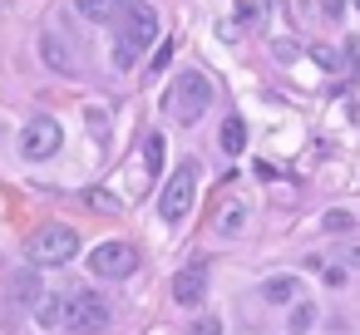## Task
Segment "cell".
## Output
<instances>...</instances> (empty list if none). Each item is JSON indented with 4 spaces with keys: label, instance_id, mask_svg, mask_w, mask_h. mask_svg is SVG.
Segmentation results:
<instances>
[{
    "label": "cell",
    "instance_id": "cell-1",
    "mask_svg": "<svg viewBox=\"0 0 360 335\" xmlns=\"http://www.w3.org/2000/svg\"><path fill=\"white\" fill-rule=\"evenodd\" d=\"M153 45H158V15L143 6V0H124V11H119V40H114V70L129 74Z\"/></svg>",
    "mask_w": 360,
    "mask_h": 335
},
{
    "label": "cell",
    "instance_id": "cell-2",
    "mask_svg": "<svg viewBox=\"0 0 360 335\" xmlns=\"http://www.w3.org/2000/svg\"><path fill=\"white\" fill-rule=\"evenodd\" d=\"M207 104H212V79H207L202 70H183V74L168 84V94H163V114L178 119L183 129H193V124L207 114Z\"/></svg>",
    "mask_w": 360,
    "mask_h": 335
},
{
    "label": "cell",
    "instance_id": "cell-3",
    "mask_svg": "<svg viewBox=\"0 0 360 335\" xmlns=\"http://www.w3.org/2000/svg\"><path fill=\"white\" fill-rule=\"evenodd\" d=\"M193 197H198V163L183 158V163L173 168V178L163 183V192H158V217H163L168 227H178V222L193 212Z\"/></svg>",
    "mask_w": 360,
    "mask_h": 335
},
{
    "label": "cell",
    "instance_id": "cell-4",
    "mask_svg": "<svg viewBox=\"0 0 360 335\" xmlns=\"http://www.w3.org/2000/svg\"><path fill=\"white\" fill-rule=\"evenodd\" d=\"M25 251H30L35 266H65V261L79 256V232L65 227V222H45V227L25 242Z\"/></svg>",
    "mask_w": 360,
    "mask_h": 335
},
{
    "label": "cell",
    "instance_id": "cell-5",
    "mask_svg": "<svg viewBox=\"0 0 360 335\" xmlns=\"http://www.w3.org/2000/svg\"><path fill=\"white\" fill-rule=\"evenodd\" d=\"M65 325H70L75 335H99V330L109 325V301H104L99 291L70 296V301H65Z\"/></svg>",
    "mask_w": 360,
    "mask_h": 335
},
{
    "label": "cell",
    "instance_id": "cell-6",
    "mask_svg": "<svg viewBox=\"0 0 360 335\" xmlns=\"http://www.w3.org/2000/svg\"><path fill=\"white\" fill-rule=\"evenodd\" d=\"M89 271L94 276H109V281H124V276L139 271V251L129 242H104V247L89 251Z\"/></svg>",
    "mask_w": 360,
    "mask_h": 335
},
{
    "label": "cell",
    "instance_id": "cell-7",
    "mask_svg": "<svg viewBox=\"0 0 360 335\" xmlns=\"http://www.w3.org/2000/svg\"><path fill=\"white\" fill-rule=\"evenodd\" d=\"M60 143H65V129H60L55 119H30V124H25V133H20V153H25L30 163L55 158V153H60Z\"/></svg>",
    "mask_w": 360,
    "mask_h": 335
},
{
    "label": "cell",
    "instance_id": "cell-8",
    "mask_svg": "<svg viewBox=\"0 0 360 335\" xmlns=\"http://www.w3.org/2000/svg\"><path fill=\"white\" fill-rule=\"evenodd\" d=\"M40 60H45L55 74H65V79L79 74V60H75V50H70V40H65L60 30H45V35H40Z\"/></svg>",
    "mask_w": 360,
    "mask_h": 335
},
{
    "label": "cell",
    "instance_id": "cell-9",
    "mask_svg": "<svg viewBox=\"0 0 360 335\" xmlns=\"http://www.w3.org/2000/svg\"><path fill=\"white\" fill-rule=\"evenodd\" d=\"M207 296V266H183L173 276V301L178 306H198Z\"/></svg>",
    "mask_w": 360,
    "mask_h": 335
},
{
    "label": "cell",
    "instance_id": "cell-10",
    "mask_svg": "<svg viewBox=\"0 0 360 335\" xmlns=\"http://www.w3.org/2000/svg\"><path fill=\"white\" fill-rule=\"evenodd\" d=\"M301 296V281L296 276H266L262 281V301H271V306H291Z\"/></svg>",
    "mask_w": 360,
    "mask_h": 335
},
{
    "label": "cell",
    "instance_id": "cell-11",
    "mask_svg": "<svg viewBox=\"0 0 360 335\" xmlns=\"http://www.w3.org/2000/svg\"><path fill=\"white\" fill-rule=\"evenodd\" d=\"M75 11H79L89 25H109V20H119L124 0H75Z\"/></svg>",
    "mask_w": 360,
    "mask_h": 335
},
{
    "label": "cell",
    "instance_id": "cell-12",
    "mask_svg": "<svg viewBox=\"0 0 360 335\" xmlns=\"http://www.w3.org/2000/svg\"><path fill=\"white\" fill-rule=\"evenodd\" d=\"M35 325L40 330H65V296H40L35 301Z\"/></svg>",
    "mask_w": 360,
    "mask_h": 335
},
{
    "label": "cell",
    "instance_id": "cell-13",
    "mask_svg": "<svg viewBox=\"0 0 360 335\" xmlns=\"http://www.w3.org/2000/svg\"><path fill=\"white\" fill-rule=\"evenodd\" d=\"M247 227V197H232L222 212H217V237H237Z\"/></svg>",
    "mask_w": 360,
    "mask_h": 335
},
{
    "label": "cell",
    "instance_id": "cell-14",
    "mask_svg": "<svg viewBox=\"0 0 360 335\" xmlns=\"http://www.w3.org/2000/svg\"><path fill=\"white\" fill-rule=\"evenodd\" d=\"M286 330H291V335H306V330H316V306L296 296V301H291V315H286Z\"/></svg>",
    "mask_w": 360,
    "mask_h": 335
},
{
    "label": "cell",
    "instance_id": "cell-15",
    "mask_svg": "<svg viewBox=\"0 0 360 335\" xmlns=\"http://www.w3.org/2000/svg\"><path fill=\"white\" fill-rule=\"evenodd\" d=\"M11 296H15L20 306H35V301L45 296V291H40V276H35V271H20V276L11 281Z\"/></svg>",
    "mask_w": 360,
    "mask_h": 335
},
{
    "label": "cell",
    "instance_id": "cell-16",
    "mask_svg": "<svg viewBox=\"0 0 360 335\" xmlns=\"http://www.w3.org/2000/svg\"><path fill=\"white\" fill-rule=\"evenodd\" d=\"M143 173H148V183L163 173V133H148L143 138Z\"/></svg>",
    "mask_w": 360,
    "mask_h": 335
},
{
    "label": "cell",
    "instance_id": "cell-17",
    "mask_svg": "<svg viewBox=\"0 0 360 335\" xmlns=\"http://www.w3.org/2000/svg\"><path fill=\"white\" fill-rule=\"evenodd\" d=\"M247 148V124L242 119H227L222 124V153H242Z\"/></svg>",
    "mask_w": 360,
    "mask_h": 335
},
{
    "label": "cell",
    "instance_id": "cell-18",
    "mask_svg": "<svg viewBox=\"0 0 360 335\" xmlns=\"http://www.w3.org/2000/svg\"><path fill=\"white\" fill-rule=\"evenodd\" d=\"M188 335H222V320H217V315H198V320L188 325Z\"/></svg>",
    "mask_w": 360,
    "mask_h": 335
},
{
    "label": "cell",
    "instance_id": "cell-19",
    "mask_svg": "<svg viewBox=\"0 0 360 335\" xmlns=\"http://www.w3.org/2000/svg\"><path fill=\"white\" fill-rule=\"evenodd\" d=\"M350 227H355L350 212H326V232H350Z\"/></svg>",
    "mask_w": 360,
    "mask_h": 335
},
{
    "label": "cell",
    "instance_id": "cell-20",
    "mask_svg": "<svg viewBox=\"0 0 360 335\" xmlns=\"http://www.w3.org/2000/svg\"><path fill=\"white\" fill-rule=\"evenodd\" d=\"M340 266L350 271V266H360V237H350L345 247H340Z\"/></svg>",
    "mask_w": 360,
    "mask_h": 335
},
{
    "label": "cell",
    "instance_id": "cell-21",
    "mask_svg": "<svg viewBox=\"0 0 360 335\" xmlns=\"http://www.w3.org/2000/svg\"><path fill=\"white\" fill-rule=\"evenodd\" d=\"M237 20H242V25H257V20H262V6H257V0H242V6H237Z\"/></svg>",
    "mask_w": 360,
    "mask_h": 335
},
{
    "label": "cell",
    "instance_id": "cell-22",
    "mask_svg": "<svg viewBox=\"0 0 360 335\" xmlns=\"http://www.w3.org/2000/svg\"><path fill=\"white\" fill-rule=\"evenodd\" d=\"M168 60H173V40H163V45H158V55H153V65H148V70H153V74H163V70H168Z\"/></svg>",
    "mask_w": 360,
    "mask_h": 335
},
{
    "label": "cell",
    "instance_id": "cell-23",
    "mask_svg": "<svg viewBox=\"0 0 360 335\" xmlns=\"http://www.w3.org/2000/svg\"><path fill=\"white\" fill-rule=\"evenodd\" d=\"M321 11H326V20H340L345 15V0H321Z\"/></svg>",
    "mask_w": 360,
    "mask_h": 335
},
{
    "label": "cell",
    "instance_id": "cell-24",
    "mask_svg": "<svg viewBox=\"0 0 360 335\" xmlns=\"http://www.w3.org/2000/svg\"><path fill=\"white\" fill-rule=\"evenodd\" d=\"M326 286H345V266H326Z\"/></svg>",
    "mask_w": 360,
    "mask_h": 335
},
{
    "label": "cell",
    "instance_id": "cell-25",
    "mask_svg": "<svg viewBox=\"0 0 360 335\" xmlns=\"http://www.w3.org/2000/svg\"><path fill=\"white\" fill-rule=\"evenodd\" d=\"M345 60H350V70H360V40H345Z\"/></svg>",
    "mask_w": 360,
    "mask_h": 335
},
{
    "label": "cell",
    "instance_id": "cell-26",
    "mask_svg": "<svg viewBox=\"0 0 360 335\" xmlns=\"http://www.w3.org/2000/svg\"><path fill=\"white\" fill-rule=\"evenodd\" d=\"M271 50H276V60H291V55H296V45H291V40H276Z\"/></svg>",
    "mask_w": 360,
    "mask_h": 335
},
{
    "label": "cell",
    "instance_id": "cell-27",
    "mask_svg": "<svg viewBox=\"0 0 360 335\" xmlns=\"http://www.w3.org/2000/svg\"><path fill=\"white\" fill-rule=\"evenodd\" d=\"M345 6H355V11H360V0H345Z\"/></svg>",
    "mask_w": 360,
    "mask_h": 335
}]
</instances>
